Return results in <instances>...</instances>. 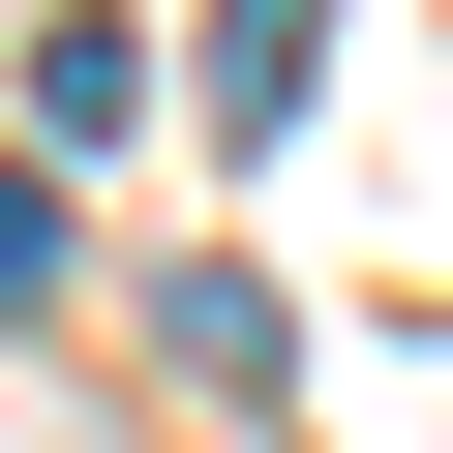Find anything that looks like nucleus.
Here are the masks:
<instances>
[{
	"label": "nucleus",
	"instance_id": "7ed1b4c3",
	"mask_svg": "<svg viewBox=\"0 0 453 453\" xmlns=\"http://www.w3.org/2000/svg\"><path fill=\"white\" fill-rule=\"evenodd\" d=\"M31 303H61V181H0V333H31Z\"/></svg>",
	"mask_w": 453,
	"mask_h": 453
},
{
	"label": "nucleus",
	"instance_id": "f257e3e1",
	"mask_svg": "<svg viewBox=\"0 0 453 453\" xmlns=\"http://www.w3.org/2000/svg\"><path fill=\"white\" fill-rule=\"evenodd\" d=\"M121 91H151V61H121L91 0H61V31H31V181H61V151H121Z\"/></svg>",
	"mask_w": 453,
	"mask_h": 453
},
{
	"label": "nucleus",
	"instance_id": "f03ea898",
	"mask_svg": "<svg viewBox=\"0 0 453 453\" xmlns=\"http://www.w3.org/2000/svg\"><path fill=\"white\" fill-rule=\"evenodd\" d=\"M303 61H333V0H211V121H303Z\"/></svg>",
	"mask_w": 453,
	"mask_h": 453
}]
</instances>
